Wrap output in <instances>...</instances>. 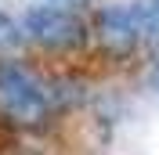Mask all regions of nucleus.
Listing matches in <instances>:
<instances>
[{"label":"nucleus","instance_id":"nucleus-5","mask_svg":"<svg viewBox=\"0 0 159 155\" xmlns=\"http://www.w3.org/2000/svg\"><path fill=\"white\" fill-rule=\"evenodd\" d=\"M22 40H25V36H22V25H15L11 18L0 15V47H18Z\"/></svg>","mask_w":159,"mask_h":155},{"label":"nucleus","instance_id":"nucleus-4","mask_svg":"<svg viewBox=\"0 0 159 155\" xmlns=\"http://www.w3.org/2000/svg\"><path fill=\"white\" fill-rule=\"evenodd\" d=\"M134 18L141 29V43L145 40H159V0H130Z\"/></svg>","mask_w":159,"mask_h":155},{"label":"nucleus","instance_id":"nucleus-1","mask_svg":"<svg viewBox=\"0 0 159 155\" xmlns=\"http://www.w3.org/2000/svg\"><path fill=\"white\" fill-rule=\"evenodd\" d=\"M58 108V90L22 61H0V119L11 126H43Z\"/></svg>","mask_w":159,"mask_h":155},{"label":"nucleus","instance_id":"nucleus-6","mask_svg":"<svg viewBox=\"0 0 159 155\" xmlns=\"http://www.w3.org/2000/svg\"><path fill=\"white\" fill-rule=\"evenodd\" d=\"M43 4H58V7H69V11H76L80 4H87V0H43Z\"/></svg>","mask_w":159,"mask_h":155},{"label":"nucleus","instance_id":"nucleus-2","mask_svg":"<svg viewBox=\"0 0 159 155\" xmlns=\"http://www.w3.org/2000/svg\"><path fill=\"white\" fill-rule=\"evenodd\" d=\"M18 25H22V36H29L33 43L51 47V51H65L87 40V25L76 11L58 7V4H43V0L22 15Z\"/></svg>","mask_w":159,"mask_h":155},{"label":"nucleus","instance_id":"nucleus-3","mask_svg":"<svg viewBox=\"0 0 159 155\" xmlns=\"http://www.w3.org/2000/svg\"><path fill=\"white\" fill-rule=\"evenodd\" d=\"M98 36L105 47L119 51V54H127V51H134L141 43V29H138V18H134V7L127 4H112V7L101 11L98 18Z\"/></svg>","mask_w":159,"mask_h":155}]
</instances>
